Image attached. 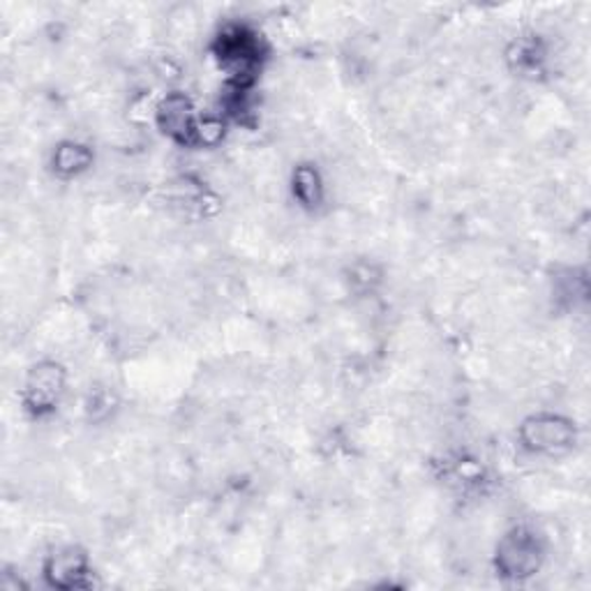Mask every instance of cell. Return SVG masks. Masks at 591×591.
Returning <instances> with one entry per match:
<instances>
[{"instance_id": "6da1fadb", "label": "cell", "mask_w": 591, "mask_h": 591, "mask_svg": "<svg viewBox=\"0 0 591 591\" xmlns=\"http://www.w3.org/2000/svg\"><path fill=\"white\" fill-rule=\"evenodd\" d=\"M543 562L541 539L529 527H515L496 545V568L504 578L523 580L533 576Z\"/></svg>"}, {"instance_id": "7a4b0ae2", "label": "cell", "mask_w": 591, "mask_h": 591, "mask_svg": "<svg viewBox=\"0 0 591 591\" xmlns=\"http://www.w3.org/2000/svg\"><path fill=\"white\" fill-rule=\"evenodd\" d=\"M217 53L222 65H225L234 77H238V88H243L259 63L256 37L246 28H229L219 35Z\"/></svg>"}, {"instance_id": "3957f363", "label": "cell", "mask_w": 591, "mask_h": 591, "mask_svg": "<svg viewBox=\"0 0 591 591\" xmlns=\"http://www.w3.org/2000/svg\"><path fill=\"white\" fill-rule=\"evenodd\" d=\"M523 439L531 451L559 453L573 447L576 428L559 416H536L523 425Z\"/></svg>"}, {"instance_id": "277c9868", "label": "cell", "mask_w": 591, "mask_h": 591, "mask_svg": "<svg viewBox=\"0 0 591 591\" xmlns=\"http://www.w3.org/2000/svg\"><path fill=\"white\" fill-rule=\"evenodd\" d=\"M158 121L164 129V135H169L178 143H199V123L194 121L192 102L185 96H169L160 109Z\"/></svg>"}, {"instance_id": "5b68a950", "label": "cell", "mask_w": 591, "mask_h": 591, "mask_svg": "<svg viewBox=\"0 0 591 591\" xmlns=\"http://www.w3.org/2000/svg\"><path fill=\"white\" fill-rule=\"evenodd\" d=\"M63 391V369L53 363L35 367L26 383V402L33 412H47Z\"/></svg>"}, {"instance_id": "8992f818", "label": "cell", "mask_w": 591, "mask_h": 591, "mask_svg": "<svg viewBox=\"0 0 591 591\" xmlns=\"http://www.w3.org/2000/svg\"><path fill=\"white\" fill-rule=\"evenodd\" d=\"M86 559L81 554H77L74 550L67 552H59L53 554L47 564V578L51 580V584L61 587V589H72V587H81L84 578L88 576L86 573Z\"/></svg>"}, {"instance_id": "52a82bcc", "label": "cell", "mask_w": 591, "mask_h": 591, "mask_svg": "<svg viewBox=\"0 0 591 591\" xmlns=\"http://www.w3.org/2000/svg\"><path fill=\"white\" fill-rule=\"evenodd\" d=\"M322 176L310 164H301L299 169L293 172V194L299 197L303 206H317L322 201Z\"/></svg>"}, {"instance_id": "ba28073f", "label": "cell", "mask_w": 591, "mask_h": 591, "mask_svg": "<svg viewBox=\"0 0 591 591\" xmlns=\"http://www.w3.org/2000/svg\"><path fill=\"white\" fill-rule=\"evenodd\" d=\"M92 162V153L81 143H63L53 155L55 172L63 176H74L84 169H88Z\"/></svg>"}]
</instances>
